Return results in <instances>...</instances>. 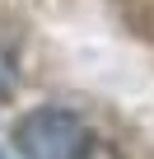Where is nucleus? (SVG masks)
<instances>
[{"instance_id": "1", "label": "nucleus", "mask_w": 154, "mask_h": 159, "mask_svg": "<svg viewBox=\"0 0 154 159\" xmlns=\"http://www.w3.org/2000/svg\"><path fill=\"white\" fill-rule=\"evenodd\" d=\"M24 159H84L89 154V131L84 122L65 108H42L19 122L14 131Z\"/></svg>"}, {"instance_id": "2", "label": "nucleus", "mask_w": 154, "mask_h": 159, "mask_svg": "<svg viewBox=\"0 0 154 159\" xmlns=\"http://www.w3.org/2000/svg\"><path fill=\"white\" fill-rule=\"evenodd\" d=\"M14 89H19V70H14V61H10V52L0 47V108H5V103L14 98Z\"/></svg>"}, {"instance_id": "3", "label": "nucleus", "mask_w": 154, "mask_h": 159, "mask_svg": "<svg viewBox=\"0 0 154 159\" xmlns=\"http://www.w3.org/2000/svg\"><path fill=\"white\" fill-rule=\"evenodd\" d=\"M0 159H5V150H0Z\"/></svg>"}]
</instances>
